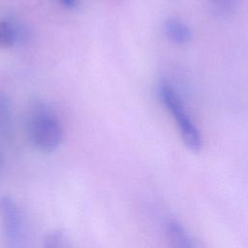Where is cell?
Returning a JSON list of instances; mask_svg holds the SVG:
<instances>
[{
    "label": "cell",
    "instance_id": "cell-7",
    "mask_svg": "<svg viewBox=\"0 0 248 248\" xmlns=\"http://www.w3.org/2000/svg\"><path fill=\"white\" fill-rule=\"evenodd\" d=\"M45 248H74L68 235L59 230L49 232L44 239Z\"/></svg>",
    "mask_w": 248,
    "mask_h": 248
},
{
    "label": "cell",
    "instance_id": "cell-9",
    "mask_svg": "<svg viewBox=\"0 0 248 248\" xmlns=\"http://www.w3.org/2000/svg\"><path fill=\"white\" fill-rule=\"evenodd\" d=\"M60 3L67 9H73L77 6L78 0H59Z\"/></svg>",
    "mask_w": 248,
    "mask_h": 248
},
{
    "label": "cell",
    "instance_id": "cell-3",
    "mask_svg": "<svg viewBox=\"0 0 248 248\" xmlns=\"http://www.w3.org/2000/svg\"><path fill=\"white\" fill-rule=\"evenodd\" d=\"M0 221L8 248H25L26 232L21 210L9 195L0 198Z\"/></svg>",
    "mask_w": 248,
    "mask_h": 248
},
{
    "label": "cell",
    "instance_id": "cell-4",
    "mask_svg": "<svg viewBox=\"0 0 248 248\" xmlns=\"http://www.w3.org/2000/svg\"><path fill=\"white\" fill-rule=\"evenodd\" d=\"M164 33L166 37L174 45L183 46L192 39L190 27L183 21L176 18H169L164 23Z\"/></svg>",
    "mask_w": 248,
    "mask_h": 248
},
{
    "label": "cell",
    "instance_id": "cell-10",
    "mask_svg": "<svg viewBox=\"0 0 248 248\" xmlns=\"http://www.w3.org/2000/svg\"><path fill=\"white\" fill-rule=\"evenodd\" d=\"M0 164H1V158H0Z\"/></svg>",
    "mask_w": 248,
    "mask_h": 248
},
{
    "label": "cell",
    "instance_id": "cell-6",
    "mask_svg": "<svg viewBox=\"0 0 248 248\" xmlns=\"http://www.w3.org/2000/svg\"><path fill=\"white\" fill-rule=\"evenodd\" d=\"M16 27L9 20L0 21V48H8L16 42Z\"/></svg>",
    "mask_w": 248,
    "mask_h": 248
},
{
    "label": "cell",
    "instance_id": "cell-2",
    "mask_svg": "<svg viewBox=\"0 0 248 248\" xmlns=\"http://www.w3.org/2000/svg\"><path fill=\"white\" fill-rule=\"evenodd\" d=\"M159 95L164 106L172 115L185 145L192 151H199L202 145L201 133L176 92L170 85L164 82L159 87Z\"/></svg>",
    "mask_w": 248,
    "mask_h": 248
},
{
    "label": "cell",
    "instance_id": "cell-1",
    "mask_svg": "<svg viewBox=\"0 0 248 248\" xmlns=\"http://www.w3.org/2000/svg\"><path fill=\"white\" fill-rule=\"evenodd\" d=\"M28 134L32 143L40 150L51 152L63 140V128L58 118L43 104H37L31 110Z\"/></svg>",
    "mask_w": 248,
    "mask_h": 248
},
{
    "label": "cell",
    "instance_id": "cell-5",
    "mask_svg": "<svg viewBox=\"0 0 248 248\" xmlns=\"http://www.w3.org/2000/svg\"><path fill=\"white\" fill-rule=\"evenodd\" d=\"M167 236L171 248H195L187 232L176 222H170L168 225Z\"/></svg>",
    "mask_w": 248,
    "mask_h": 248
},
{
    "label": "cell",
    "instance_id": "cell-8",
    "mask_svg": "<svg viewBox=\"0 0 248 248\" xmlns=\"http://www.w3.org/2000/svg\"><path fill=\"white\" fill-rule=\"evenodd\" d=\"M238 0H209L212 11L220 16L231 14L236 7Z\"/></svg>",
    "mask_w": 248,
    "mask_h": 248
}]
</instances>
